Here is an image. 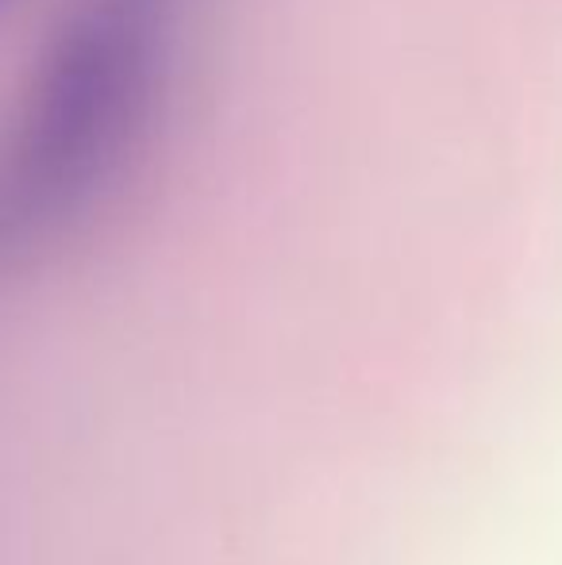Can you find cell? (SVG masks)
I'll list each match as a JSON object with an SVG mask.
<instances>
[{
    "mask_svg": "<svg viewBox=\"0 0 562 565\" xmlns=\"http://www.w3.org/2000/svg\"><path fill=\"white\" fill-rule=\"evenodd\" d=\"M0 4H4V0H0Z\"/></svg>",
    "mask_w": 562,
    "mask_h": 565,
    "instance_id": "obj_1",
    "label": "cell"
}]
</instances>
